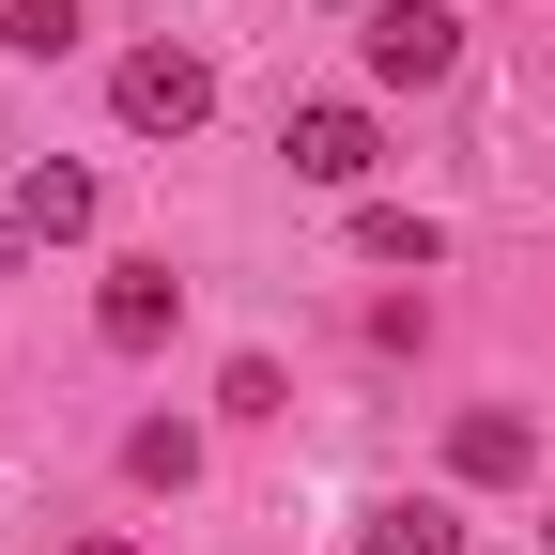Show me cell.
<instances>
[{
	"label": "cell",
	"mask_w": 555,
	"mask_h": 555,
	"mask_svg": "<svg viewBox=\"0 0 555 555\" xmlns=\"http://www.w3.org/2000/svg\"><path fill=\"white\" fill-rule=\"evenodd\" d=\"M108 124L124 139H201V124H217V62H201V47H124L108 62Z\"/></svg>",
	"instance_id": "6da1fadb"
},
{
	"label": "cell",
	"mask_w": 555,
	"mask_h": 555,
	"mask_svg": "<svg viewBox=\"0 0 555 555\" xmlns=\"http://www.w3.org/2000/svg\"><path fill=\"white\" fill-rule=\"evenodd\" d=\"M356 47H371V78H386V93H433L448 62H463V16H448V0H371V31H356Z\"/></svg>",
	"instance_id": "7a4b0ae2"
},
{
	"label": "cell",
	"mask_w": 555,
	"mask_h": 555,
	"mask_svg": "<svg viewBox=\"0 0 555 555\" xmlns=\"http://www.w3.org/2000/svg\"><path fill=\"white\" fill-rule=\"evenodd\" d=\"M170 324H185V278L170 262H108V294H93V339H108V356H170Z\"/></svg>",
	"instance_id": "3957f363"
},
{
	"label": "cell",
	"mask_w": 555,
	"mask_h": 555,
	"mask_svg": "<svg viewBox=\"0 0 555 555\" xmlns=\"http://www.w3.org/2000/svg\"><path fill=\"white\" fill-rule=\"evenodd\" d=\"M278 155H294V185H371V108H294V124H278Z\"/></svg>",
	"instance_id": "277c9868"
},
{
	"label": "cell",
	"mask_w": 555,
	"mask_h": 555,
	"mask_svg": "<svg viewBox=\"0 0 555 555\" xmlns=\"http://www.w3.org/2000/svg\"><path fill=\"white\" fill-rule=\"evenodd\" d=\"M93 201H108V185H93L78 155H31V185H16V232H31V247H78V232H93Z\"/></svg>",
	"instance_id": "5b68a950"
},
{
	"label": "cell",
	"mask_w": 555,
	"mask_h": 555,
	"mask_svg": "<svg viewBox=\"0 0 555 555\" xmlns=\"http://www.w3.org/2000/svg\"><path fill=\"white\" fill-rule=\"evenodd\" d=\"M356 262H401V278H433V262H448V232L416 217V201H356Z\"/></svg>",
	"instance_id": "8992f818"
},
{
	"label": "cell",
	"mask_w": 555,
	"mask_h": 555,
	"mask_svg": "<svg viewBox=\"0 0 555 555\" xmlns=\"http://www.w3.org/2000/svg\"><path fill=\"white\" fill-rule=\"evenodd\" d=\"M356 555H463V509H433V494H386Z\"/></svg>",
	"instance_id": "52a82bcc"
},
{
	"label": "cell",
	"mask_w": 555,
	"mask_h": 555,
	"mask_svg": "<svg viewBox=\"0 0 555 555\" xmlns=\"http://www.w3.org/2000/svg\"><path fill=\"white\" fill-rule=\"evenodd\" d=\"M124 478H139V494H185V478H201V433H185V416H139V433H124Z\"/></svg>",
	"instance_id": "ba28073f"
},
{
	"label": "cell",
	"mask_w": 555,
	"mask_h": 555,
	"mask_svg": "<svg viewBox=\"0 0 555 555\" xmlns=\"http://www.w3.org/2000/svg\"><path fill=\"white\" fill-rule=\"evenodd\" d=\"M525 463H540L525 416H463V433H448V478H525Z\"/></svg>",
	"instance_id": "9c48e42d"
},
{
	"label": "cell",
	"mask_w": 555,
	"mask_h": 555,
	"mask_svg": "<svg viewBox=\"0 0 555 555\" xmlns=\"http://www.w3.org/2000/svg\"><path fill=\"white\" fill-rule=\"evenodd\" d=\"M93 16H78V0H0V47H16V62H62V47H78Z\"/></svg>",
	"instance_id": "30bf717a"
},
{
	"label": "cell",
	"mask_w": 555,
	"mask_h": 555,
	"mask_svg": "<svg viewBox=\"0 0 555 555\" xmlns=\"http://www.w3.org/2000/svg\"><path fill=\"white\" fill-rule=\"evenodd\" d=\"M62 555H139V540H62Z\"/></svg>",
	"instance_id": "8fae6325"
}]
</instances>
